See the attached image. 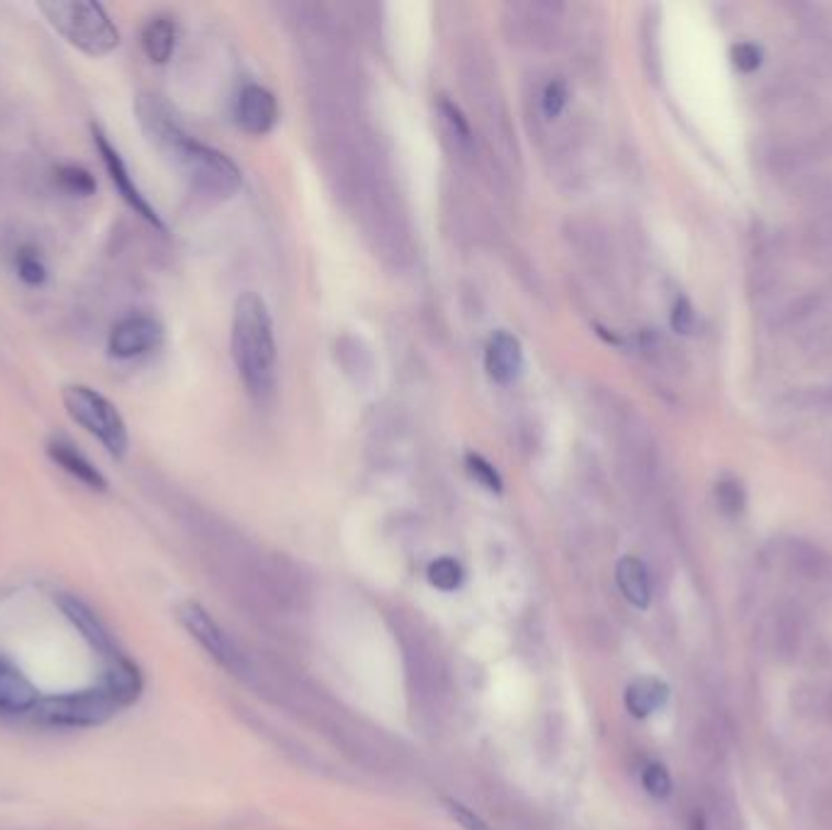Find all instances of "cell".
Wrapping results in <instances>:
<instances>
[{"label": "cell", "mask_w": 832, "mask_h": 830, "mask_svg": "<svg viewBox=\"0 0 832 830\" xmlns=\"http://www.w3.org/2000/svg\"><path fill=\"white\" fill-rule=\"evenodd\" d=\"M37 706V692L20 675V670L0 658V711L20 714Z\"/></svg>", "instance_id": "obj_14"}, {"label": "cell", "mask_w": 832, "mask_h": 830, "mask_svg": "<svg viewBox=\"0 0 832 830\" xmlns=\"http://www.w3.org/2000/svg\"><path fill=\"white\" fill-rule=\"evenodd\" d=\"M47 456L61 470H66V473H69L71 478H76L78 482H83L86 487L98 490V492L108 490V480L103 478V473H100V470L91 461H88V458L78 451L71 441L61 439V436H54V439H49V444H47Z\"/></svg>", "instance_id": "obj_11"}, {"label": "cell", "mask_w": 832, "mask_h": 830, "mask_svg": "<svg viewBox=\"0 0 832 830\" xmlns=\"http://www.w3.org/2000/svg\"><path fill=\"white\" fill-rule=\"evenodd\" d=\"M236 117L244 132L268 134L278 122V103L271 91L261 86H246L236 105Z\"/></svg>", "instance_id": "obj_10"}, {"label": "cell", "mask_w": 832, "mask_h": 830, "mask_svg": "<svg viewBox=\"0 0 832 830\" xmlns=\"http://www.w3.org/2000/svg\"><path fill=\"white\" fill-rule=\"evenodd\" d=\"M232 356L246 390L256 397L271 395L276 388L278 349L273 322L266 302L256 293L236 300L232 319Z\"/></svg>", "instance_id": "obj_2"}, {"label": "cell", "mask_w": 832, "mask_h": 830, "mask_svg": "<svg viewBox=\"0 0 832 830\" xmlns=\"http://www.w3.org/2000/svg\"><path fill=\"white\" fill-rule=\"evenodd\" d=\"M59 604H61L64 614L69 616L71 624L78 628V631H81V636L98 650V653H103L110 660H115L120 655L115 650V643H112V638L108 633V628L103 626V621H100L98 616L88 609L81 599L69 597V594H66V597L59 599Z\"/></svg>", "instance_id": "obj_12"}, {"label": "cell", "mask_w": 832, "mask_h": 830, "mask_svg": "<svg viewBox=\"0 0 832 830\" xmlns=\"http://www.w3.org/2000/svg\"><path fill=\"white\" fill-rule=\"evenodd\" d=\"M64 407L69 417L105 446L112 458H125L130 448L127 424L117 407L88 385L64 388Z\"/></svg>", "instance_id": "obj_4"}, {"label": "cell", "mask_w": 832, "mask_h": 830, "mask_svg": "<svg viewBox=\"0 0 832 830\" xmlns=\"http://www.w3.org/2000/svg\"><path fill=\"white\" fill-rule=\"evenodd\" d=\"M115 699L103 692H83L42 704V716L56 726H95L115 709Z\"/></svg>", "instance_id": "obj_7"}, {"label": "cell", "mask_w": 832, "mask_h": 830, "mask_svg": "<svg viewBox=\"0 0 832 830\" xmlns=\"http://www.w3.org/2000/svg\"><path fill=\"white\" fill-rule=\"evenodd\" d=\"M733 64L742 74H752L762 64V47L755 42H740L733 47Z\"/></svg>", "instance_id": "obj_27"}, {"label": "cell", "mask_w": 832, "mask_h": 830, "mask_svg": "<svg viewBox=\"0 0 832 830\" xmlns=\"http://www.w3.org/2000/svg\"><path fill=\"white\" fill-rule=\"evenodd\" d=\"M626 709L631 711L636 719H648L650 714L667 704L670 687L657 677H638L626 689Z\"/></svg>", "instance_id": "obj_15"}, {"label": "cell", "mask_w": 832, "mask_h": 830, "mask_svg": "<svg viewBox=\"0 0 832 830\" xmlns=\"http://www.w3.org/2000/svg\"><path fill=\"white\" fill-rule=\"evenodd\" d=\"M791 560H794L796 570L803 572V575L811 577V580L823 577L830 568V560L825 558V553H820L818 548L808 546V543H796Z\"/></svg>", "instance_id": "obj_21"}, {"label": "cell", "mask_w": 832, "mask_h": 830, "mask_svg": "<svg viewBox=\"0 0 832 830\" xmlns=\"http://www.w3.org/2000/svg\"><path fill=\"white\" fill-rule=\"evenodd\" d=\"M465 468H468V473H470L472 480L480 482V485L485 487V490L497 492V495H499L502 487H504L502 485V478L497 473V468H494L490 461H485V458L477 456V453H468L465 456Z\"/></svg>", "instance_id": "obj_24"}, {"label": "cell", "mask_w": 832, "mask_h": 830, "mask_svg": "<svg viewBox=\"0 0 832 830\" xmlns=\"http://www.w3.org/2000/svg\"><path fill=\"white\" fill-rule=\"evenodd\" d=\"M643 787L650 796H655V799H667L672 794V777L667 767L660 765V762H650L643 770Z\"/></svg>", "instance_id": "obj_25"}, {"label": "cell", "mask_w": 832, "mask_h": 830, "mask_svg": "<svg viewBox=\"0 0 832 830\" xmlns=\"http://www.w3.org/2000/svg\"><path fill=\"white\" fill-rule=\"evenodd\" d=\"M443 806H446L448 816H451L453 821H456L460 828H463V830H494V828H490L485 821H482V818H480L475 811L468 809V806H465V804H460L458 799H448V796H446V799H443Z\"/></svg>", "instance_id": "obj_26"}, {"label": "cell", "mask_w": 832, "mask_h": 830, "mask_svg": "<svg viewBox=\"0 0 832 830\" xmlns=\"http://www.w3.org/2000/svg\"><path fill=\"white\" fill-rule=\"evenodd\" d=\"M438 117H441L443 132L448 134V139L453 142V147L460 152H470L472 132L468 127L463 112H460L453 103H448V100H441V103H438Z\"/></svg>", "instance_id": "obj_19"}, {"label": "cell", "mask_w": 832, "mask_h": 830, "mask_svg": "<svg viewBox=\"0 0 832 830\" xmlns=\"http://www.w3.org/2000/svg\"><path fill=\"white\" fill-rule=\"evenodd\" d=\"M716 502L726 517H738L745 509V490L738 480L726 478L716 485Z\"/></svg>", "instance_id": "obj_22"}, {"label": "cell", "mask_w": 832, "mask_h": 830, "mask_svg": "<svg viewBox=\"0 0 832 830\" xmlns=\"http://www.w3.org/2000/svg\"><path fill=\"white\" fill-rule=\"evenodd\" d=\"M616 585H618V590H621L623 599L628 604H633L636 609H648L650 607L652 585H650L648 568L640 558L626 556V558L618 560Z\"/></svg>", "instance_id": "obj_13"}, {"label": "cell", "mask_w": 832, "mask_h": 830, "mask_svg": "<svg viewBox=\"0 0 832 830\" xmlns=\"http://www.w3.org/2000/svg\"><path fill=\"white\" fill-rule=\"evenodd\" d=\"M429 582L441 592H456L463 585V568L453 558H438L429 565Z\"/></svg>", "instance_id": "obj_20"}, {"label": "cell", "mask_w": 832, "mask_h": 830, "mask_svg": "<svg viewBox=\"0 0 832 830\" xmlns=\"http://www.w3.org/2000/svg\"><path fill=\"white\" fill-rule=\"evenodd\" d=\"M137 115L146 134L173 156V161L181 166L183 176L198 193L210 198H229L241 188V171L229 156L188 137L159 100L142 96L137 100Z\"/></svg>", "instance_id": "obj_1"}, {"label": "cell", "mask_w": 832, "mask_h": 830, "mask_svg": "<svg viewBox=\"0 0 832 830\" xmlns=\"http://www.w3.org/2000/svg\"><path fill=\"white\" fill-rule=\"evenodd\" d=\"M40 10L66 42L88 56H105L117 49L120 32L100 3L71 0V3H44Z\"/></svg>", "instance_id": "obj_3"}, {"label": "cell", "mask_w": 832, "mask_h": 830, "mask_svg": "<svg viewBox=\"0 0 832 830\" xmlns=\"http://www.w3.org/2000/svg\"><path fill=\"white\" fill-rule=\"evenodd\" d=\"M692 830H708V826H706V821H704V816H699V814H696V816H694V821H692Z\"/></svg>", "instance_id": "obj_30"}, {"label": "cell", "mask_w": 832, "mask_h": 830, "mask_svg": "<svg viewBox=\"0 0 832 830\" xmlns=\"http://www.w3.org/2000/svg\"><path fill=\"white\" fill-rule=\"evenodd\" d=\"M161 324L151 317H127L110 334L108 349L115 358H134L151 351L161 341Z\"/></svg>", "instance_id": "obj_8"}, {"label": "cell", "mask_w": 832, "mask_h": 830, "mask_svg": "<svg viewBox=\"0 0 832 830\" xmlns=\"http://www.w3.org/2000/svg\"><path fill=\"white\" fill-rule=\"evenodd\" d=\"M567 105V86L562 81H550L543 91V112L548 117H558Z\"/></svg>", "instance_id": "obj_28"}, {"label": "cell", "mask_w": 832, "mask_h": 830, "mask_svg": "<svg viewBox=\"0 0 832 830\" xmlns=\"http://www.w3.org/2000/svg\"><path fill=\"white\" fill-rule=\"evenodd\" d=\"M178 619L185 626V631L195 638V641L207 650V655L215 660L217 665L227 668L234 675H246L249 672V663L227 631L212 619V616L200 607L195 602H185L178 607Z\"/></svg>", "instance_id": "obj_5"}, {"label": "cell", "mask_w": 832, "mask_h": 830, "mask_svg": "<svg viewBox=\"0 0 832 830\" xmlns=\"http://www.w3.org/2000/svg\"><path fill=\"white\" fill-rule=\"evenodd\" d=\"M91 132H93V144H95V149H98V154H100V161H103L105 171H108V176H110V183L115 186V190L120 193V198L125 200V203H127L134 212H137V215H139L142 220L149 222L151 227H156V229H161V232H164L166 227H164L161 217L156 215V210L149 205V200H146V198L142 195V190L137 188V183L132 181V176H130V171H127L125 161H122L120 152L110 144L108 134H105L103 130H100L98 125H93Z\"/></svg>", "instance_id": "obj_6"}, {"label": "cell", "mask_w": 832, "mask_h": 830, "mask_svg": "<svg viewBox=\"0 0 832 830\" xmlns=\"http://www.w3.org/2000/svg\"><path fill=\"white\" fill-rule=\"evenodd\" d=\"M54 181L64 190L66 195L88 198V195L95 193V178L83 166H76V164L59 166L54 171Z\"/></svg>", "instance_id": "obj_18"}, {"label": "cell", "mask_w": 832, "mask_h": 830, "mask_svg": "<svg viewBox=\"0 0 832 830\" xmlns=\"http://www.w3.org/2000/svg\"><path fill=\"white\" fill-rule=\"evenodd\" d=\"M142 47L154 64H166L176 49V25L171 18H154L142 32Z\"/></svg>", "instance_id": "obj_17"}, {"label": "cell", "mask_w": 832, "mask_h": 830, "mask_svg": "<svg viewBox=\"0 0 832 830\" xmlns=\"http://www.w3.org/2000/svg\"><path fill=\"white\" fill-rule=\"evenodd\" d=\"M18 276L22 283H27L32 288H40L44 280H47V266H44V261L40 259V254L35 249H30V246H25V249L18 251Z\"/></svg>", "instance_id": "obj_23"}, {"label": "cell", "mask_w": 832, "mask_h": 830, "mask_svg": "<svg viewBox=\"0 0 832 830\" xmlns=\"http://www.w3.org/2000/svg\"><path fill=\"white\" fill-rule=\"evenodd\" d=\"M105 692L115 699L117 706L132 704L139 697L142 692V677L137 668H134L127 658L117 655L112 660L110 672H108V682H105Z\"/></svg>", "instance_id": "obj_16"}, {"label": "cell", "mask_w": 832, "mask_h": 830, "mask_svg": "<svg viewBox=\"0 0 832 830\" xmlns=\"http://www.w3.org/2000/svg\"><path fill=\"white\" fill-rule=\"evenodd\" d=\"M487 375L499 385H509L521 375L524 368V349L521 341L509 332H497L487 344L485 354Z\"/></svg>", "instance_id": "obj_9"}, {"label": "cell", "mask_w": 832, "mask_h": 830, "mask_svg": "<svg viewBox=\"0 0 832 830\" xmlns=\"http://www.w3.org/2000/svg\"><path fill=\"white\" fill-rule=\"evenodd\" d=\"M672 329L677 334H689L694 329V322H696V314H694V305L689 302V298H677L674 300V307H672Z\"/></svg>", "instance_id": "obj_29"}]
</instances>
